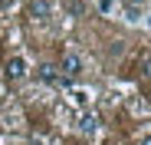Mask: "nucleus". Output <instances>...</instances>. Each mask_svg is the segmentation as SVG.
<instances>
[{"label": "nucleus", "instance_id": "obj_1", "mask_svg": "<svg viewBox=\"0 0 151 145\" xmlns=\"http://www.w3.org/2000/svg\"><path fill=\"white\" fill-rule=\"evenodd\" d=\"M27 76V56H10L7 59V79H23Z\"/></svg>", "mask_w": 151, "mask_h": 145}, {"label": "nucleus", "instance_id": "obj_2", "mask_svg": "<svg viewBox=\"0 0 151 145\" xmlns=\"http://www.w3.org/2000/svg\"><path fill=\"white\" fill-rule=\"evenodd\" d=\"M53 10H56L53 0H33V4H30V17H33V20H49Z\"/></svg>", "mask_w": 151, "mask_h": 145}, {"label": "nucleus", "instance_id": "obj_3", "mask_svg": "<svg viewBox=\"0 0 151 145\" xmlns=\"http://www.w3.org/2000/svg\"><path fill=\"white\" fill-rule=\"evenodd\" d=\"M59 69H63V76H79V72H82V59L76 53H66L63 63H59Z\"/></svg>", "mask_w": 151, "mask_h": 145}, {"label": "nucleus", "instance_id": "obj_4", "mask_svg": "<svg viewBox=\"0 0 151 145\" xmlns=\"http://www.w3.org/2000/svg\"><path fill=\"white\" fill-rule=\"evenodd\" d=\"M40 76H43V83H59V76H56V72H53V66H40Z\"/></svg>", "mask_w": 151, "mask_h": 145}, {"label": "nucleus", "instance_id": "obj_5", "mask_svg": "<svg viewBox=\"0 0 151 145\" xmlns=\"http://www.w3.org/2000/svg\"><path fill=\"white\" fill-rule=\"evenodd\" d=\"M79 129H82L86 135H92V132H95V115H82V122H79Z\"/></svg>", "mask_w": 151, "mask_h": 145}, {"label": "nucleus", "instance_id": "obj_6", "mask_svg": "<svg viewBox=\"0 0 151 145\" xmlns=\"http://www.w3.org/2000/svg\"><path fill=\"white\" fill-rule=\"evenodd\" d=\"M72 102L76 106H89V92L86 89H72Z\"/></svg>", "mask_w": 151, "mask_h": 145}, {"label": "nucleus", "instance_id": "obj_7", "mask_svg": "<svg viewBox=\"0 0 151 145\" xmlns=\"http://www.w3.org/2000/svg\"><path fill=\"white\" fill-rule=\"evenodd\" d=\"M112 7H115V0H99V10L102 13H112Z\"/></svg>", "mask_w": 151, "mask_h": 145}, {"label": "nucleus", "instance_id": "obj_8", "mask_svg": "<svg viewBox=\"0 0 151 145\" xmlns=\"http://www.w3.org/2000/svg\"><path fill=\"white\" fill-rule=\"evenodd\" d=\"M13 7H17V0H0V10H4V13H10Z\"/></svg>", "mask_w": 151, "mask_h": 145}, {"label": "nucleus", "instance_id": "obj_9", "mask_svg": "<svg viewBox=\"0 0 151 145\" xmlns=\"http://www.w3.org/2000/svg\"><path fill=\"white\" fill-rule=\"evenodd\" d=\"M141 145H151V135H145V138H141Z\"/></svg>", "mask_w": 151, "mask_h": 145}]
</instances>
